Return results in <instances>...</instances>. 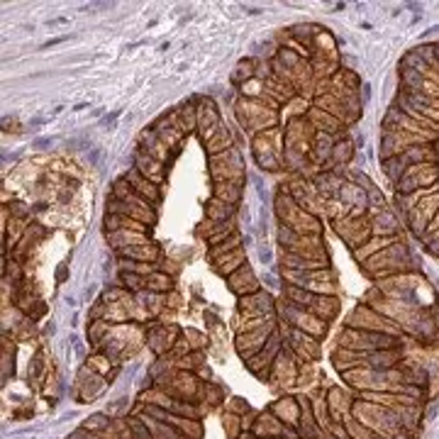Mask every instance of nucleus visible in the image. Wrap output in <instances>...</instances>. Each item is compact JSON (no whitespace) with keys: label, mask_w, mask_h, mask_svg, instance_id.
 Segmentation results:
<instances>
[{"label":"nucleus","mask_w":439,"mask_h":439,"mask_svg":"<svg viewBox=\"0 0 439 439\" xmlns=\"http://www.w3.org/2000/svg\"><path fill=\"white\" fill-rule=\"evenodd\" d=\"M339 346L351 351H362V354H373V351H383V349H398L400 337L357 330V327H344V332L339 335Z\"/></svg>","instance_id":"f257e3e1"},{"label":"nucleus","mask_w":439,"mask_h":439,"mask_svg":"<svg viewBox=\"0 0 439 439\" xmlns=\"http://www.w3.org/2000/svg\"><path fill=\"white\" fill-rule=\"evenodd\" d=\"M346 327H357V330H366V332H381V335H393V337H400V332H403V327H400L398 322L383 317L378 310H373L371 305H362V308H357V310L351 312Z\"/></svg>","instance_id":"f03ea898"},{"label":"nucleus","mask_w":439,"mask_h":439,"mask_svg":"<svg viewBox=\"0 0 439 439\" xmlns=\"http://www.w3.org/2000/svg\"><path fill=\"white\" fill-rule=\"evenodd\" d=\"M434 137L427 135H410V132H386L383 135V144H381V159H393V156H400L403 151H408L410 147H418L420 142H432Z\"/></svg>","instance_id":"7ed1b4c3"},{"label":"nucleus","mask_w":439,"mask_h":439,"mask_svg":"<svg viewBox=\"0 0 439 439\" xmlns=\"http://www.w3.org/2000/svg\"><path fill=\"white\" fill-rule=\"evenodd\" d=\"M283 315L293 322L295 330L305 332V335H312L315 339L325 335V330H327L325 320H320V317L312 315V312L303 310V308H298V305L288 303V300H283Z\"/></svg>","instance_id":"20e7f679"},{"label":"nucleus","mask_w":439,"mask_h":439,"mask_svg":"<svg viewBox=\"0 0 439 439\" xmlns=\"http://www.w3.org/2000/svg\"><path fill=\"white\" fill-rule=\"evenodd\" d=\"M281 354V337L276 335H271V339L266 342V346H263L261 351H259L256 357H252L247 362V368L254 373V376H259V378H271V368H274V362H276V357Z\"/></svg>","instance_id":"39448f33"},{"label":"nucleus","mask_w":439,"mask_h":439,"mask_svg":"<svg viewBox=\"0 0 439 439\" xmlns=\"http://www.w3.org/2000/svg\"><path fill=\"white\" fill-rule=\"evenodd\" d=\"M276 332L274 322H269L266 327H259L252 332H239L237 335V351L244 357V362H249L252 357H256L259 351L266 346V342L271 339V335Z\"/></svg>","instance_id":"423d86ee"},{"label":"nucleus","mask_w":439,"mask_h":439,"mask_svg":"<svg viewBox=\"0 0 439 439\" xmlns=\"http://www.w3.org/2000/svg\"><path fill=\"white\" fill-rule=\"evenodd\" d=\"M239 308L249 317H271V312H274V298L266 290H256V293L239 298Z\"/></svg>","instance_id":"0eeeda50"},{"label":"nucleus","mask_w":439,"mask_h":439,"mask_svg":"<svg viewBox=\"0 0 439 439\" xmlns=\"http://www.w3.org/2000/svg\"><path fill=\"white\" fill-rule=\"evenodd\" d=\"M227 283H230V290H232V293H237L239 298L261 290V288H259L256 276H254V271H252V266H249V263H244L242 269H237L232 276H227Z\"/></svg>","instance_id":"6e6552de"},{"label":"nucleus","mask_w":439,"mask_h":439,"mask_svg":"<svg viewBox=\"0 0 439 439\" xmlns=\"http://www.w3.org/2000/svg\"><path fill=\"white\" fill-rule=\"evenodd\" d=\"M220 127H223V124H220V113H217V108L212 105V100H205L203 108H198V129H200V137L205 142H210Z\"/></svg>","instance_id":"1a4fd4ad"},{"label":"nucleus","mask_w":439,"mask_h":439,"mask_svg":"<svg viewBox=\"0 0 439 439\" xmlns=\"http://www.w3.org/2000/svg\"><path fill=\"white\" fill-rule=\"evenodd\" d=\"M271 413L283 424H290V427H298L300 424V403H295L293 398H281L279 403L271 405Z\"/></svg>","instance_id":"9d476101"},{"label":"nucleus","mask_w":439,"mask_h":439,"mask_svg":"<svg viewBox=\"0 0 439 439\" xmlns=\"http://www.w3.org/2000/svg\"><path fill=\"white\" fill-rule=\"evenodd\" d=\"M395 242H400V239L398 237H371L366 244H362L359 249H354V259H357V261H368V259L376 256L378 252L393 247Z\"/></svg>","instance_id":"9b49d317"},{"label":"nucleus","mask_w":439,"mask_h":439,"mask_svg":"<svg viewBox=\"0 0 439 439\" xmlns=\"http://www.w3.org/2000/svg\"><path fill=\"white\" fill-rule=\"evenodd\" d=\"M215 271L217 274H223V276H232L237 269H242L244 263H247V254H244V249L239 247V249H234V252H230V254H225V256H220V259H215Z\"/></svg>","instance_id":"f8f14e48"},{"label":"nucleus","mask_w":439,"mask_h":439,"mask_svg":"<svg viewBox=\"0 0 439 439\" xmlns=\"http://www.w3.org/2000/svg\"><path fill=\"white\" fill-rule=\"evenodd\" d=\"M127 181H129V186L135 188V193L140 198H144V200H149V203L159 200V191H156V183L149 181V178H144V176H142L137 169L127 176Z\"/></svg>","instance_id":"ddd939ff"},{"label":"nucleus","mask_w":439,"mask_h":439,"mask_svg":"<svg viewBox=\"0 0 439 439\" xmlns=\"http://www.w3.org/2000/svg\"><path fill=\"white\" fill-rule=\"evenodd\" d=\"M327 405H330V415L332 420H337L339 422L342 413H346V410H351V405H354V400L346 395V393H342L339 388H330V393H327Z\"/></svg>","instance_id":"4468645a"},{"label":"nucleus","mask_w":439,"mask_h":439,"mask_svg":"<svg viewBox=\"0 0 439 439\" xmlns=\"http://www.w3.org/2000/svg\"><path fill=\"white\" fill-rule=\"evenodd\" d=\"M215 198L227 203V205H237L239 198H242V181H217Z\"/></svg>","instance_id":"2eb2a0df"},{"label":"nucleus","mask_w":439,"mask_h":439,"mask_svg":"<svg viewBox=\"0 0 439 439\" xmlns=\"http://www.w3.org/2000/svg\"><path fill=\"white\" fill-rule=\"evenodd\" d=\"M205 215L210 217V223H227V220H232V215H234V205H227V203L212 198V200L205 205Z\"/></svg>","instance_id":"dca6fc26"},{"label":"nucleus","mask_w":439,"mask_h":439,"mask_svg":"<svg viewBox=\"0 0 439 439\" xmlns=\"http://www.w3.org/2000/svg\"><path fill=\"white\" fill-rule=\"evenodd\" d=\"M124 259H132V261H144V263H151L156 256H159V247H154V244H140V247H129V249H122Z\"/></svg>","instance_id":"f3484780"},{"label":"nucleus","mask_w":439,"mask_h":439,"mask_svg":"<svg viewBox=\"0 0 439 439\" xmlns=\"http://www.w3.org/2000/svg\"><path fill=\"white\" fill-rule=\"evenodd\" d=\"M137 171L149 181H161V161L149 154H137Z\"/></svg>","instance_id":"a211bd4d"},{"label":"nucleus","mask_w":439,"mask_h":439,"mask_svg":"<svg viewBox=\"0 0 439 439\" xmlns=\"http://www.w3.org/2000/svg\"><path fill=\"white\" fill-rule=\"evenodd\" d=\"M230 149H232V137H230V129L223 124V127L217 129V135L207 142V154L217 156V154H225V151H230Z\"/></svg>","instance_id":"6ab92c4d"},{"label":"nucleus","mask_w":439,"mask_h":439,"mask_svg":"<svg viewBox=\"0 0 439 439\" xmlns=\"http://www.w3.org/2000/svg\"><path fill=\"white\" fill-rule=\"evenodd\" d=\"M171 288H174V279L166 276L164 271L156 269L154 274L147 276V290H151V293H169Z\"/></svg>","instance_id":"aec40b11"},{"label":"nucleus","mask_w":439,"mask_h":439,"mask_svg":"<svg viewBox=\"0 0 439 439\" xmlns=\"http://www.w3.org/2000/svg\"><path fill=\"white\" fill-rule=\"evenodd\" d=\"M239 244H242V237H239V234L234 232L232 237H227L223 244H217V247H210V259L215 261V259H220V256H225V254H230V252H234V249H239Z\"/></svg>","instance_id":"412c9836"},{"label":"nucleus","mask_w":439,"mask_h":439,"mask_svg":"<svg viewBox=\"0 0 439 439\" xmlns=\"http://www.w3.org/2000/svg\"><path fill=\"white\" fill-rule=\"evenodd\" d=\"M120 281H122L124 288L132 290V293H137V290H147V276H140V274H129V271H122V274H120Z\"/></svg>","instance_id":"4be33fe9"},{"label":"nucleus","mask_w":439,"mask_h":439,"mask_svg":"<svg viewBox=\"0 0 439 439\" xmlns=\"http://www.w3.org/2000/svg\"><path fill=\"white\" fill-rule=\"evenodd\" d=\"M308 118L315 120V124L320 129H322V124H330V132H335V129L339 127V120H335L332 115H327L325 110H320V108H312L310 113H308Z\"/></svg>","instance_id":"5701e85b"},{"label":"nucleus","mask_w":439,"mask_h":439,"mask_svg":"<svg viewBox=\"0 0 439 439\" xmlns=\"http://www.w3.org/2000/svg\"><path fill=\"white\" fill-rule=\"evenodd\" d=\"M108 320H95L93 325H91V330H88V335H91V342L93 344H100V339H103V335H108Z\"/></svg>","instance_id":"b1692460"},{"label":"nucleus","mask_w":439,"mask_h":439,"mask_svg":"<svg viewBox=\"0 0 439 439\" xmlns=\"http://www.w3.org/2000/svg\"><path fill=\"white\" fill-rule=\"evenodd\" d=\"M349 142H339V144H335V159L337 161H349L351 156V149H349Z\"/></svg>","instance_id":"393cba45"},{"label":"nucleus","mask_w":439,"mask_h":439,"mask_svg":"<svg viewBox=\"0 0 439 439\" xmlns=\"http://www.w3.org/2000/svg\"><path fill=\"white\" fill-rule=\"evenodd\" d=\"M437 230H439V210H437V215L432 217V223L427 225V230H424V234H422V237H424V239H427V237H432V234L437 232Z\"/></svg>","instance_id":"a878e982"},{"label":"nucleus","mask_w":439,"mask_h":439,"mask_svg":"<svg viewBox=\"0 0 439 439\" xmlns=\"http://www.w3.org/2000/svg\"><path fill=\"white\" fill-rule=\"evenodd\" d=\"M424 242H427V249H429V252H432V254H439V230L432 234V237L424 239Z\"/></svg>","instance_id":"bb28decb"},{"label":"nucleus","mask_w":439,"mask_h":439,"mask_svg":"<svg viewBox=\"0 0 439 439\" xmlns=\"http://www.w3.org/2000/svg\"><path fill=\"white\" fill-rule=\"evenodd\" d=\"M103 427H108V422L103 418H93L91 422H86V429H103Z\"/></svg>","instance_id":"cd10ccee"},{"label":"nucleus","mask_w":439,"mask_h":439,"mask_svg":"<svg viewBox=\"0 0 439 439\" xmlns=\"http://www.w3.org/2000/svg\"><path fill=\"white\" fill-rule=\"evenodd\" d=\"M437 57H439V47H437Z\"/></svg>","instance_id":"c85d7f7f"}]
</instances>
